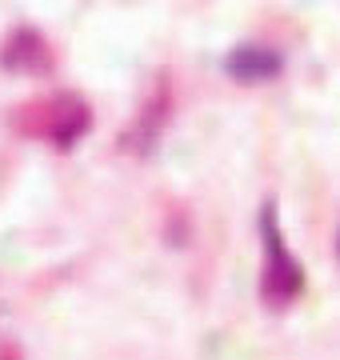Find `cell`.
I'll return each mask as SVG.
<instances>
[{"mask_svg": "<svg viewBox=\"0 0 340 360\" xmlns=\"http://www.w3.org/2000/svg\"><path fill=\"white\" fill-rule=\"evenodd\" d=\"M4 65L20 68V72H37V68L53 65V56H48V44L40 40V32L20 28V32H13V37H8V44H4Z\"/></svg>", "mask_w": 340, "mask_h": 360, "instance_id": "277c9868", "label": "cell"}, {"mask_svg": "<svg viewBox=\"0 0 340 360\" xmlns=\"http://www.w3.org/2000/svg\"><path fill=\"white\" fill-rule=\"evenodd\" d=\"M261 232H264V276H261V296L268 309H288L296 296L304 292V269L301 260L288 252L280 224H276V208L264 205L261 212Z\"/></svg>", "mask_w": 340, "mask_h": 360, "instance_id": "6da1fadb", "label": "cell"}, {"mask_svg": "<svg viewBox=\"0 0 340 360\" xmlns=\"http://www.w3.org/2000/svg\"><path fill=\"white\" fill-rule=\"evenodd\" d=\"M280 52L264 49V44H240V49L228 56V77L240 80V84H264V80H273L280 72Z\"/></svg>", "mask_w": 340, "mask_h": 360, "instance_id": "3957f363", "label": "cell"}, {"mask_svg": "<svg viewBox=\"0 0 340 360\" xmlns=\"http://www.w3.org/2000/svg\"><path fill=\"white\" fill-rule=\"evenodd\" d=\"M28 116L20 120L28 132L37 136H48V144H68L77 141L80 132L89 129V108L80 96H53V101H40V104H25Z\"/></svg>", "mask_w": 340, "mask_h": 360, "instance_id": "7a4b0ae2", "label": "cell"}]
</instances>
